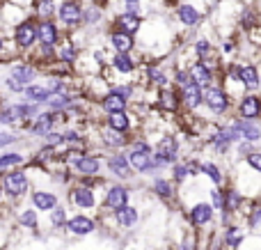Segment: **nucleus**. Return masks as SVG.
Listing matches in <instances>:
<instances>
[{"instance_id": "nucleus-1", "label": "nucleus", "mask_w": 261, "mask_h": 250, "mask_svg": "<svg viewBox=\"0 0 261 250\" xmlns=\"http://www.w3.org/2000/svg\"><path fill=\"white\" fill-rule=\"evenodd\" d=\"M9 37H12L14 46H16L18 53H30L37 44H39V28H37V18L28 16L23 18L21 23L9 30Z\"/></svg>"}, {"instance_id": "nucleus-2", "label": "nucleus", "mask_w": 261, "mask_h": 250, "mask_svg": "<svg viewBox=\"0 0 261 250\" xmlns=\"http://www.w3.org/2000/svg\"><path fill=\"white\" fill-rule=\"evenodd\" d=\"M83 0H60L58 3V21L62 26V30L73 32L78 28H83Z\"/></svg>"}, {"instance_id": "nucleus-3", "label": "nucleus", "mask_w": 261, "mask_h": 250, "mask_svg": "<svg viewBox=\"0 0 261 250\" xmlns=\"http://www.w3.org/2000/svg\"><path fill=\"white\" fill-rule=\"evenodd\" d=\"M60 119H64L62 110H50V108L39 110V115H37V117L30 122V127H28V133L35 138H44V136H48L50 131H55Z\"/></svg>"}, {"instance_id": "nucleus-4", "label": "nucleus", "mask_w": 261, "mask_h": 250, "mask_svg": "<svg viewBox=\"0 0 261 250\" xmlns=\"http://www.w3.org/2000/svg\"><path fill=\"white\" fill-rule=\"evenodd\" d=\"M67 161L78 174H83V177H96L101 170L99 156H90V154H83V152H76V154L69 152Z\"/></svg>"}, {"instance_id": "nucleus-5", "label": "nucleus", "mask_w": 261, "mask_h": 250, "mask_svg": "<svg viewBox=\"0 0 261 250\" xmlns=\"http://www.w3.org/2000/svg\"><path fill=\"white\" fill-rule=\"evenodd\" d=\"M3 188L9 197H23L28 193V188H30V184H28V177L23 170H12V172L5 174Z\"/></svg>"}, {"instance_id": "nucleus-6", "label": "nucleus", "mask_w": 261, "mask_h": 250, "mask_svg": "<svg viewBox=\"0 0 261 250\" xmlns=\"http://www.w3.org/2000/svg\"><path fill=\"white\" fill-rule=\"evenodd\" d=\"M37 28H39V44L46 46H58L62 39V26L55 18H37Z\"/></svg>"}, {"instance_id": "nucleus-7", "label": "nucleus", "mask_w": 261, "mask_h": 250, "mask_svg": "<svg viewBox=\"0 0 261 250\" xmlns=\"http://www.w3.org/2000/svg\"><path fill=\"white\" fill-rule=\"evenodd\" d=\"M9 78H14L21 85H30V83H37V76H39V67L32 62H12L9 64Z\"/></svg>"}, {"instance_id": "nucleus-8", "label": "nucleus", "mask_w": 261, "mask_h": 250, "mask_svg": "<svg viewBox=\"0 0 261 250\" xmlns=\"http://www.w3.org/2000/svg\"><path fill=\"white\" fill-rule=\"evenodd\" d=\"M106 41L115 53H133L135 51V35H128V32L117 30V28H110V32L106 35Z\"/></svg>"}, {"instance_id": "nucleus-9", "label": "nucleus", "mask_w": 261, "mask_h": 250, "mask_svg": "<svg viewBox=\"0 0 261 250\" xmlns=\"http://www.w3.org/2000/svg\"><path fill=\"white\" fill-rule=\"evenodd\" d=\"M69 197H71L73 207L81 211H92L96 207V195H94V191H92V186H87V184L73 186V191L69 193Z\"/></svg>"}, {"instance_id": "nucleus-10", "label": "nucleus", "mask_w": 261, "mask_h": 250, "mask_svg": "<svg viewBox=\"0 0 261 250\" xmlns=\"http://www.w3.org/2000/svg\"><path fill=\"white\" fill-rule=\"evenodd\" d=\"M55 51H58L60 62L71 64V67L78 62V55H81V46H78V41L73 39L71 35H67V37L62 35V39H60V44L55 46Z\"/></svg>"}, {"instance_id": "nucleus-11", "label": "nucleus", "mask_w": 261, "mask_h": 250, "mask_svg": "<svg viewBox=\"0 0 261 250\" xmlns=\"http://www.w3.org/2000/svg\"><path fill=\"white\" fill-rule=\"evenodd\" d=\"M153 156H158L165 165L172 163V161H176V156H179V142L172 136H163L161 140H158L156 149H153Z\"/></svg>"}, {"instance_id": "nucleus-12", "label": "nucleus", "mask_w": 261, "mask_h": 250, "mask_svg": "<svg viewBox=\"0 0 261 250\" xmlns=\"http://www.w3.org/2000/svg\"><path fill=\"white\" fill-rule=\"evenodd\" d=\"M110 69L119 76H130V73L138 69V60L133 58V53H113L110 58Z\"/></svg>"}, {"instance_id": "nucleus-13", "label": "nucleus", "mask_w": 261, "mask_h": 250, "mask_svg": "<svg viewBox=\"0 0 261 250\" xmlns=\"http://www.w3.org/2000/svg\"><path fill=\"white\" fill-rule=\"evenodd\" d=\"M179 96H181V104H184L186 108L195 110L204 101V87H199L195 81H190L188 85L179 87Z\"/></svg>"}, {"instance_id": "nucleus-14", "label": "nucleus", "mask_w": 261, "mask_h": 250, "mask_svg": "<svg viewBox=\"0 0 261 250\" xmlns=\"http://www.w3.org/2000/svg\"><path fill=\"white\" fill-rule=\"evenodd\" d=\"M204 104L213 110V113H225L229 106V96L220 90V87H204Z\"/></svg>"}, {"instance_id": "nucleus-15", "label": "nucleus", "mask_w": 261, "mask_h": 250, "mask_svg": "<svg viewBox=\"0 0 261 250\" xmlns=\"http://www.w3.org/2000/svg\"><path fill=\"white\" fill-rule=\"evenodd\" d=\"M113 28L128 32V35H138V32L142 30V18H140V14L122 12V14H117V16L113 18Z\"/></svg>"}, {"instance_id": "nucleus-16", "label": "nucleus", "mask_w": 261, "mask_h": 250, "mask_svg": "<svg viewBox=\"0 0 261 250\" xmlns=\"http://www.w3.org/2000/svg\"><path fill=\"white\" fill-rule=\"evenodd\" d=\"M67 232L69 234H76V237H85V234H92L96 230V223L90 218V216H83V214H78V216H71V218L67 220Z\"/></svg>"}, {"instance_id": "nucleus-17", "label": "nucleus", "mask_w": 261, "mask_h": 250, "mask_svg": "<svg viewBox=\"0 0 261 250\" xmlns=\"http://www.w3.org/2000/svg\"><path fill=\"white\" fill-rule=\"evenodd\" d=\"M53 96V92L44 85V83H30V85L23 90V99L25 101H32V104H39V106H46Z\"/></svg>"}, {"instance_id": "nucleus-18", "label": "nucleus", "mask_w": 261, "mask_h": 250, "mask_svg": "<svg viewBox=\"0 0 261 250\" xmlns=\"http://www.w3.org/2000/svg\"><path fill=\"white\" fill-rule=\"evenodd\" d=\"M128 197H130L128 188H124V186H110L108 191H106V207H108L110 211H117V209H122V207L128 205Z\"/></svg>"}, {"instance_id": "nucleus-19", "label": "nucleus", "mask_w": 261, "mask_h": 250, "mask_svg": "<svg viewBox=\"0 0 261 250\" xmlns=\"http://www.w3.org/2000/svg\"><path fill=\"white\" fill-rule=\"evenodd\" d=\"M188 71H190V78H193V81L197 83L199 87H208V85H211L213 71H211V67H208L206 62L197 60V62H193V64L188 67Z\"/></svg>"}, {"instance_id": "nucleus-20", "label": "nucleus", "mask_w": 261, "mask_h": 250, "mask_svg": "<svg viewBox=\"0 0 261 250\" xmlns=\"http://www.w3.org/2000/svg\"><path fill=\"white\" fill-rule=\"evenodd\" d=\"M103 18H106L103 7H99V5H85V9H83V28H85V30L99 28L101 23H103Z\"/></svg>"}, {"instance_id": "nucleus-21", "label": "nucleus", "mask_w": 261, "mask_h": 250, "mask_svg": "<svg viewBox=\"0 0 261 250\" xmlns=\"http://www.w3.org/2000/svg\"><path fill=\"white\" fill-rule=\"evenodd\" d=\"M99 106H101V110H103L106 115H110V113H119V110H128V99L119 96L117 92H110V90H108V94L101 96Z\"/></svg>"}, {"instance_id": "nucleus-22", "label": "nucleus", "mask_w": 261, "mask_h": 250, "mask_svg": "<svg viewBox=\"0 0 261 250\" xmlns=\"http://www.w3.org/2000/svg\"><path fill=\"white\" fill-rule=\"evenodd\" d=\"M12 110H14V115L18 117V122H32V119L39 115L41 106L39 104H32V101L21 99V101H16V104H12Z\"/></svg>"}, {"instance_id": "nucleus-23", "label": "nucleus", "mask_w": 261, "mask_h": 250, "mask_svg": "<svg viewBox=\"0 0 261 250\" xmlns=\"http://www.w3.org/2000/svg\"><path fill=\"white\" fill-rule=\"evenodd\" d=\"M106 163H108V170L115 174V177L126 179L130 174V163H128L126 154H110L108 159H106Z\"/></svg>"}, {"instance_id": "nucleus-24", "label": "nucleus", "mask_w": 261, "mask_h": 250, "mask_svg": "<svg viewBox=\"0 0 261 250\" xmlns=\"http://www.w3.org/2000/svg\"><path fill=\"white\" fill-rule=\"evenodd\" d=\"M30 202L37 211H50L58 207V195L50 191H35L30 195Z\"/></svg>"}, {"instance_id": "nucleus-25", "label": "nucleus", "mask_w": 261, "mask_h": 250, "mask_svg": "<svg viewBox=\"0 0 261 250\" xmlns=\"http://www.w3.org/2000/svg\"><path fill=\"white\" fill-rule=\"evenodd\" d=\"M181 104V96L179 92L174 90V87H161V92H158V106H161L163 110H167V113H174L176 108H179Z\"/></svg>"}, {"instance_id": "nucleus-26", "label": "nucleus", "mask_w": 261, "mask_h": 250, "mask_svg": "<svg viewBox=\"0 0 261 250\" xmlns=\"http://www.w3.org/2000/svg\"><path fill=\"white\" fill-rule=\"evenodd\" d=\"M239 113L243 119H257L261 115V99L254 94H248L241 99V106H239Z\"/></svg>"}, {"instance_id": "nucleus-27", "label": "nucleus", "mask_w": 261, "mask_h": 250, "mask_svg": "<svg viewBox=\"0 0 261 250\" xmlns=\"http://www.w3.org/2000/svg\"><path fill=\"white\" fill-rule=\"evenodd\" d=\"M176 18H179L181 26H186V28H195V26L199 23V12H197V7H195V5H190V3H181L179 7H176Z\"/></svg>"}, {"instance_id": "nucleus-28", "label": "nucleus", "mask_w": 261, "mask_h": 250, "mask_svg": "<svg viewBox=\"0 0 261 250\" xmlns=\"http://www.w3.org/2000/svg\"><path fill=\"white\" fill-rule=\"evenodd\" d=\"M106 127L115 129V131L128 133V131H130V127H133L128 110H119V113H110V115H106Z\"/></svg>"}, {"instance_id": "nucleus-29", "label": "nucleus", "mask_w": 261, "mask_h": 250, "mask_svg": "<svg viewBox=\"0 0 261 250\" xmlns=\"http://www.w3.org/2000/svg\"><path fill=\"white\" fill-rule=\"evenodd\" d=\"M101 142H103L108 149H119V147H124L128 142V136L122 131H115V129H110V127H103V131H101Z\"/></svg>"}, {"instance_id": "nucleus-30", "label": "nucleus", "mask_w": 261, "mask_h": 250, "mask_svg": "<svg viewBox=\"0 0 261 250\" xmlns=\"http://www.w3.org/2000/svg\"><path fill=\"white\" fill-rule=\"evenodd\" d=\"M35 18H55L58 16V0H37L35 9H32Z\"/></svg>"}, {"instance_id": "nucleus-31", "label": "nucleus", "mask_w": 261, "mask_h": 250, "mask_svg": "<svg viewBox=\"0 0 261 250\" xmlns=\"http://www.w3.org/2000/svg\"><path fill=\"white\" fill-rule=\"evenodd\" d=\"M115 220H117V225L124 230L135 228V223H138V209H135V207H128V205L122 207V209L115 211Z\"/></svg>"}, {"instance_id": "nucleus-32", "label": "nucleus", "mask_w": 261, "mask_h": 250, "mask_svg": "<svg viewBox=\"0 0 261 250\" xmlns=\"http://www.w3.org/2000/svg\"><path fill=\"white\" fill-rule=\"evenodd\" d=\"M211 216H213V209H211V205H206V202L195 205L193 211H190V220H193L195 225H206L208 220H211Z\"/></svg>"}, {"instance_id": "nucleus-33", "label": "nucleus", "mask_w": 261, "mask_h": 250, "mask_svg": "<svg viewBox=\"0 0 261 250\" xmlns=\"http://www.w3.org/2000/svg\"><path fill=\"white\" fill-rule=\"evenodd\" d=\"M239 81L243 83L250 90H257L259 87V71L252 67V64H245V67L239 69Z\"/></svg>"}, {"instance_id": "nucleus-34", "label": "nucleus", "mask_w": 261, "mask_h": 250, "mask_svg": "<svg viewBox=\"0 0 261 250\" xmlns=\"http://www.w3.org/2000/svg\"><path fill=\"white\" fill-rule=\"evenodd\" d=\"M234 127H236V131L241 133V138H245V140H259L261 138V129L257 127V124H250V119L236 122Z\"/></svg>"}, {"instance_id": "nucleus-35", "label": "nucleus", "mask_w": 261, "mask_h": 250, "mask_svg": "<svg viewBox=\"0 0 261 250\" xmlns=\"http://www.w3.org/2000/svg\"><path fill=\"white\" fill-rule=\"evenodd\" d=\"M147 78H149V83H153V85H158V87H167V85H170L167 73L163 71L161 67H156V64H149V67H147Z\"/></svg>"}, {"instance_id": "nucleus-36", "label": "nucleus", "mask_w": 261, "mask_h": 250, "mask_svg": "<svg viewBox=\"0 0 261 250\" xmlns=\"http://www.w3.org/2000/svg\"><path fill=\"white\" fill-rule=\"evenodd\" d=\"M23 161H25L23 154H18V152H7V154L0 156V172L7 168H16V165H21Z\"/></svg>"}, {"instance_id": "nucleus-37", "label": "nucleus", "mask_w": 261, "mask_h": 250, "mask_svg": "<svg viewBox=\"0 0 261 250\" xmlns=\"http://www.w3.org/2000/svg\"><path fill=\"white\" fill-rule=\"evenodd\" d=\"M18 225L25 230H35L39 225V218H37V211L35 209H25L18 214Z\"/></svg>"}, {"instance_id": "nucleus-38", "label": "nucleus", "mask_w": 261, "mask_h": 250, "mask_svg": "<svg viewBox=\"0 0 261 250\" xmlns=\"http://www.w3.org/2000/svg\"><path fill=\"white\" fill-rule=\"evenodd\" d=\"M67 211H64V207H55V209H50V228H64L67 225Z\"/></svg>"}, {"instance_id": "nucleus-39", "label": "nucleus", "mask_w": 261, "mask_h": 250, "mask_svg": "<svg viewBox=\"0 0 261 250\" xmlns=\"http://www.w3.org/2000/svg\"><path fill=\"white\" fill-rule=\"evenodd\" d=\"M153 191H156L161 197H165V200H170V197L174 195V188H172V184L165 182V179H156V182H153Z\"/></svg>"}, {"instance_id": "nucleus-40", "label": "nucleus", "mask_w": 261, "mask_h": 250, "mask_svg": "<svg viewBox=\"0 0 261 250\" xmlns=\"http://www.w3.org/2000/svg\"><path fill=\"white\" fill-rule=\"evenodd\" d=\"M195 51H197V55H199V60H202V62H208V55H211V44H208L206 39H197Z\"/></svg>"}, {"instance_id": "nucleus-41", "label": "nucleus", "mask_w": 261, "mask_h": 250, "mask_svg": "<svg viewBox=\"0 0 261 250\" xmlns=\"http://www.w3.org/2000/svg\"><path fill=\"white\" fill-rule=\"evenodd\" d=\"M21 140V136L18 133H12V131H0V149H5V147L14 145V142Z\"/></svg>"}, {"instance_id": "nucleus-42", "label": "nucleus", "mask_w": 261, "mask_h": 250, "mask_svg": "<svg viewBox=\"0 0 261 250\" xmlns=\"http://www.w3.org/2000/svg\"><path fill=\"white\" fill-rule=\"evenodd\" d=\"M110 92H117L119 96H124V99L130 101V96L135 94V87L133 85H115L113 83V85H110Z\"/></svg>"}, {"instance_id": "nucleus-43", "label": "nucleus", "mask_w": 261, "mask_h": 250, "mask_svg": "<svg viewBox=\"0 0 261 250\" xmlns=\"http://www.w3.org/2000/svg\"><path fill=\"white\" fill-rule=\"evenodd\" d=\"M202 172H206L216 184H220V182H222V174L218 172V168H216L213 163H202Z\"/></svg>"}, {"instance_id": "nucleus-44", "label": "nucleus", "mask_w": 261, "mask_h": 250, "mask_svg": "<svg viewBox=\"0 0 261 250\" xmlns=\"http://www.w3.org/2000/svg\"><path fill=\"white\" fill-rule=\"evenodd\" d=\"M243 230H229V232H227V243H229V246H236V243L241 241V239H243Z\"/></svg>"}, {"instance_id": "nucleus-45", "label": "nucleus", "mask_w": 261, "mask_h": 250, "mask_svg": "<svg viewBox=\"0 0 261 250\" xmlns=\"http://www.w3.org/2000/svg\"><path fill=\"white\" fill-rule=\"evenodd\" d=\"M188 172H193V170H190V165H176V168H174V179H176V182H184V179L188 177Z\"/></svg>"}, {"instance_id": "nucleus-46", "label": "nucleus", "mask_w": 261, "mask_h": 250, "mask_svg": "<svg viewBox=\"0 0 261 250\" xmlns=\"http://www.w3.org/2000/svg\"><path fill=\"white\" fill-rule=\"evenodd\" d=\"M248 163L252 165L254 170H259V172H261V154H259V152H252V154H248Z\"/></svg>"}, {"instance_id": "nucleus-47", "label": "nucleus", "mask_w": 261, "mask_h": 250, "mask_svg": "<svg viewBox=\"0 0 261 250\" xmlns=\"http://www.w3.org/2000/svg\"><path fill=\"white\" fill-rule=\"evenodd\" d=\"M12 5H18V7H23V9H28V12L32 14V9H35V3L37 0H9Z\"/></svg>"}, {"instance_id": "nucleus-48", "label": "nucleus", "mask_w": 261, "mask_h": 250, "mask_svg": "<svg viewBox=\"0 0 261 250\" xmlns=\"http://www.w3.org/2000/svg\"><path fill=\"white\" fill-rule=\"evenodd\" d=\"M239 202H241V195H239L236 191H231V193H229V197H227V205H225V207L234 209V207H239Z\"/></svg>"}, {"instance_id": "nucleus-49", "label": "nucleus", "mask_w": 261, "mask_h": 250, "mask_svg": "<svg viewBox=\"0 0 261 250\" xmlns=\"http://www.w3.org/2000/svg\"><path fill=\"white\" fill-rule=\"evenodd\" d=\"M213 207H225V200H222V193L220 191H213Z\"/></svg>"}, {"instance_id": "nucleus-50", "label": "nucleus", "mask_w": 261, "mask_h": 250, "mask_svg": "<svg viewBox=\"0 0 261 250\" xmlns=\"http://www.w3.org/2000/svg\"><path fill=\"white\" fill-rule=\"evenodd\" d=\"M181 250H195V239H186L184 246H181Z\"/></svg>"}, {"instance_id": "nucleus-51", "label": "nucleus", "mask_w": 261, "mask_h": 250, "mask_svg": "<svg viewBox=\"0 0 261 250\" xmlns=\"http://www.w3.org/2000/svg\"><path fill=\"white\" fill-rule=\"evenodd\" d=\"M90 3H92V5H99V7H103V9H106V7L110 5V0H90Z\"/></svg>"}, {"instance_id": "nucleus-52", "label": "nucleus", "mask_w": 261, "mask_h": 250, "mask_svg": "<svg viewBox=\"0 0 261 250\" xmlns=\"http://www.w3.org/2000/svg\"><path fill=\"white\" fill-rule=\"evenodd\" d=\"M128 3H140V0H122V5H128Z\"/></svg>"}, {"instance_id": "nucleus-53", "label": "nucleus", "mask_w": 261, "mask_h": 250, "mask_svg": "<svg viewBox=\"0 0 261 250\" xmlns=\"http://www.w3.org/2000/svg\"><path fill=\"white\" fill-rule=\"evenodd\" d=\"M3 193H5V188H3V184H0V202H3Z\"/></svg>"}, {"instance_id": "nucleus-54", "label": "nucleus", "mask_w": 261, "mask_h": 250, "mask_svg": "<svg viewBox=\"0 0 261 250\" xmlns=\"http://www.w3.org/2000/svg\"><path fill=\"white\" fill-rule=\"evenodd\" d=\"M0 250H9V248H7V246H3V248H0Z\"/></svg>"}]
</instances>
